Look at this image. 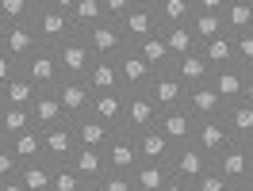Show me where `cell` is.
Returning a JSON list of instances; mask_svg holds the SVG:
<instances>
[{
	"mask_svg": "<svg viewBox=\"0 0 253 191\" xmlns=\"http://www.w3.org/2000/svg\"><path fill=\"white\" fill-rule=\"evenodd\" d=\"M31 27L39 34V46H46V50H58L62 42H69L77 34V27L69 23V16L58 8V0H42V8L35 12Z\"/></svg>",
	"mask_w": 253,
	"mask_h": 191,
	"instance_id": "obj_1",
	"label": "cell"
},
{
	"mask_svg": "<svg viewBox=\"0 0 253 191\" xmlns=\"http://www.w3.org/2000/svg\"><path fill=\"white\" fill-rule=\"evenodd\" d=\"M119 31H123L126 46H142L146 38H158L161 34V19H158V12L150 8V0H138V4L119 19Z\"/></svg>",
	"mask_w": 253,
	"mask_h": 191,
	"instance_id": "obj_2",
	"label": "cell"
},
{
	"mask_svg": "<svg viewBox=\"0 0 253 191\" xmlns=\"http://www.w3.org/2000/svg\"><path fill=\"white\" fill-rule=\"evenodd\" d=\"M54 54H58V73H62V80H84L88 77V69H92V50L84 42V34H73V38L62 42Z\"/></svg>",
	"mask_w": 253,
	"mask_h": 191,
	"instance_id": "obj_3",
	"label": "cell"
},
{
	"mask_svg": "<svg viewBox=\"0 0 253 191\" xmlns=\"http://www.w3.org/2000/svg\"><path fill=\"white\" fill-rule=\"evenodd\" d=\"M215 168H219V176H226V184H230V188H246V184H250V176H253L250 145L230 142L219 157H215Z\"/></svg>",
	"mask_w": 253,
	"mask_h": 191,
	"instance_id": "obj_4",
	"label": "cell"
},
{
	"mask_svg": "<svg viewBox=\"0 0 253 191\" xmlns=\"http://www.w3.org/2000/svg\"><path fill=\"white\" fill-rule=\"evenodd\" d=\"M19 73L31 80L39 92H54V84L62 80V73H58V54H54V50H46V46L35 50L31 58L19 65Z\"/></svg>",
	"mask_w": 253,
	"mask_h": 191,
	"instance_id": "obj_5",
	"label": "cell"
},
{
	"mask_svg": "<svg viewBox=\"0 0 253 191\" xmlns=\"http://www.w3.org/2000/svg\"><path fill=\"white\" fill-rule=\"evenodd\" d=\"M211 164H215V160L207 157V153H200L192 142H184V145H176V149H173V157H169V172H173V180L196 184L204 172H211Z\"/></svg>",
	"mask_w": 253,
	"mask_h": 191,
	"instance_id": "obj_6",
	"label": "cell"
},
{
	"mask_svg": "<svg viewBox=\"0 0 253 191\" xmlns=\"http://www.w3.org/2000/svg\"><path fill=\"white\" fill-rule=\"evenodd\" d=\"M158 127V107H154V99L146 92H134V96H126V103H123V134H146V130H154Z\"/></svg>",
	"mask_w": 253,
	"mask_h": 191,
	"instance_id": "obj_7",
	"label": "cell"
},
{
	"mask_svg": "<svg viewBox=\"0 0 253 191\" xmlns=\"http://www.w3.org/2000/svg\"><path fill=\"white\" fill-rule=\"evenodd\" d=\"M115 65H119V88H123V96H134V92H146V84H150V65L142 62V54L134 46H126L119 58H115Z\"/></svg>",
	"mask_w": 253,
	"mask_h": 191,
	"instance_id": "obj_8",
	"label": "cell"
},
{
	"mask_svg": "<svg viewBox=\"0 0 253 191\" xmlns=\"http://www.w3.org/2000/svg\"><path fill=\"white\" fill-rule=\"evenodd\" d=\"M184 84H180V77H176L173 69L169 73H154L150 77V84H146V96L154 99V107L158 111H173V107H184Z\"/></svg>",
	"mask_w": 253,
	"mask_h": 191,
	"instance_id": "obj_9",
	"label": "cell"
},
{
	"mask_svg": "<svg viewBox=\"0 0 253 191\" xmlns=\"http://www.w3.org/2000/svg\"><path fill=\"white\" fill-rule=\"evenodd\" d=\"M104 164H108V172H134L142 157H138V142H134V134H123V130H115V138L108 142L104 149Z\"/></svg>",
	"mask_w": 253,
	"mask_h": 191,
	"instance_id": "obj_10",
	"label": "cell"
},
{
	"mask_svg": "<svg viewBox=\"0 0 253 191\" xmlns=\"http://www.w3.org/2000/svg\"><path fill=\"white\" fill-rule=\"evenodd\" d=\"M42 134V160L50 164H69L77 153V138H73V123H62L54 130H39Z\"/></svg>",
	"mask_w": 253,
	"mask_h": 191,
	"instance_id": "obj_11",
	"label": "cell"
},
{
	"mask_svg": "<svg viewBox=\"0 0 253 191\" xmlns=\"http://www.w3.org/2000/svg\"><path fill=\"white\" fill-rule=\"evenodd\" d=\"M230 142H234V138H230V130H226V123H222V115H219V119H200V123H196L192 145H196L200 153H207L211 160L219 157V153H222Z\"/></svg>",
	"mask_w": 253,
	"mask_h": 191,
	"instance_id": "obj_12",
	"label": "cell"
},
{
	"mask_svg": "<svg viewBox=\"0 0 253 191\" xmlns=\"http://www.w3.org/2000/svg\"><path fill=\"white\" fill-rule=\"evenodd\" d=\"M84 42H88V50H92V58H119L126 50L123 42V31H119V23H96V27H88L84 31Z\"/></svg>",
	"mask_w": 253,
	"mask_h": 191,
	"instance_id": "obj_13",
	"label": "cell"
},
{
	"mask_svg": "<svg viewBox=\"0 0 253 191\" xmlns=\"http://www.w3.org/2000/svg\"><path fill=\"white\" fill-rule=\"evenodd\" d=\"M0 50L12 58L16 65H23L39 50V34H35L31 23H16V27H4V38H0Z\"/></svg>",
	"mask_w": 253,
	"mask_h": 191,
	"instance_id": "obj_14",
	"label": "cell"
},
{
	"mask_svg": "<svg viewBox=\"0 0 253 191\" xmlns=\"http://www.w3.org/2000/svg\"><path fill=\"white\" fill-rule=\"evenodd\" d=\"M54 96H58V103H62V111H65L69 123L81 119V115H88L92 92H88V84H84V80H58V84H54Z\"/></svg>",
	"mask_w": 253,
	"mask_h": 191,
	"instance_id": "obj_15",
	"label": "cell"
},
{
	"mask_svg": "<svg viewBox=\"0 0 253 191\" xmlns=\"http://www.w3.org/2000/svg\"><path fill=\"white\" fill-rule=\"evenodd\" d=\"M158 134H165L173 145H184L192 142V134H196V119L188 115V107H173V111H158Z\"/></svg>",
	"mask_w": 253,
	"mask_h": 191,
	"instance_id": "obj_16",
	"label": "cell"
},
{
	"mask_svg": "<svg viewBox=\"0 0 253 191\" xmlns=\"http://www.w3.org/2000/svg\"><path fill=\"white\" fill-rule=\"evenodd\" d=\"M211 88H215V96H219V103H222V111H226V107L242 103L246 73H242L238 65H230V69H215V73H211Z\"/></svg>",
	"mask_w": 253,
	"mask_h": 191,
	"instance_id": "obj_17",
	"label": "cell"
},
{
	"mask_svg": "<svg viewBox=\"0 0 253 191\" xmlns=\"http://www.w3.org/2000/svg\"><path fill=\"white\" fill-rule=\"evenodd\" d=\"M73 138H77V149H108L115 130L104 127L92 115H81V119H73Z\"/></svg>",
	"mask_w": 253,
	"mask_h": 191,
	"instance_id": "obj_18",
	"label": "cell"
},
{
	"mask_svg": "<svg viewBox=\"0 0 253 191\" xmlns=\"http://www.w3.org/2000/svg\"><path fill=\"white\" fill-rule=\"evenodd\" d=\"M58 8L69 16V23L77 27V34H84L96 23H104V4L100 0H58Z\"/></svg>",
	"mask_w": 253,
	"mask_h": 191,
	"instance_id": "obj_19",
	"label": "cell"
},
{
	"mask_svg": "<svg viewBox=\"0 0 253 191\" xmlns=\"http://www.w3.org/2000/svg\"><path fill=\"white\" fill-rule=\"evenodd\" d=\"M184 107H188V115L196 123H200V119H219L222 115V103H219V96H215V88H211V80L184 92Z\"/></svg>",
	"mask_w": 253,
	"mask_h": 191,
	"instance_id": "obj_20",
	"label": "cell"
},
{
	"mask_svg": "<svg viewBox=\"0 0 253 191\" xmlns=\"http://www.w3.org/2000/svg\"><path fill=\"white\" fill-rule=\"evenodd\" d=\"M84 84H88V92H92V96L123 92V88H119V65H115V58H92V69H88Z\"/></svg>",
	"mask_w": 253,
	"mask_h": 191,
	"instance_id": "obj_21",
	"label": "cell"
},
{
	"mask_svg": "<svg viewBox=\"0 0 253 191\" xmlns=\"http://www.w3.org/2000/svg\"><path fill=\"white\" fill-rule=\"evenodd\" d=\"M27 111H31V127L35 130H54V127H62V123H69L54 92H39V99H35Z\"/></svg>",
	"mask_w": 253,
	"mask_h": 191,
	"instance_id": "obj_22",
	"label": "cell"
},
{
	"mask_svg": "<svg viewBox=\"0 0 253 191\" xmlns=\"http://www.w3.org/2000/svg\"><path fill=\"white\" fill-rule=\"evenodd\" d=\"M123 103H126V96H123V92L92 96V103H88V115H92V119H100L104 127L119 130V127H123Z\"/></svg>",
	"mask_w": 253,
	"mask_h": 191,
	"instance_id": "obj_23",
	"label": "cell"
},
{
	"mask_svg": "<svg viewBox=\"0 0 253 191\" xmlns=\"http://www.w3.org/2000/svg\"><path fill=\"white\" fill-rule=\"evenodd\" d=\"M134 142H138L142 164H169V157H173V149H176V145L169 142L165 134H158V130H146V134H138Z\"/></svg>",
	"mask_w": 253,
	"mask_h": 191,
	"instance_id": "obj_24",
	"label": "cell"
},
{
	"mask_svg": "<svg viewBox=\"0 0 253 191\" xmlns=\"http://www.w3.org/2000/svg\"><path fill=\"white\" fill-rule=\"evenodd\" d=\"M173 73L180 77V84H184V88H200V84H207V80H211V65H207L204 54L196 50V54L176 58V62H173Z\"/></svg>",
	"mask_w": 253,
	"mask_h": 191,
	"instance_id": "obj_25",
	"label": "cell"
},
{
	"mask_svg": "<svg viewBox=\"0 0 253 191\" xmlns=\"http://www.w3.org/2000/svg\"><path fill=\"white\" fill-rule=\"evenodd\" d=\"M222 123H226V130H230L234 142H242V145L253 142V107H250V103L226 107V111H222Z\"/></svg>",
	"mask_w": 253,
	"mask_h": 191,
	"instance_id": "obj_26",
	"label": "cell"
},
{
	"mask_svg": "<svg viewBox=\"0 0 253 191\" xmlns=\"http://www.w3.org/2000/svg\"><path fill=\"white\" fill-rule=\"evenodd\" d=\"M222 31L230 34V38L253 31V8H250V0H226V8H222Z\"/></svg>",
	"mask_w": 253,
	"mask_h": 191,
	"instance_id": "obj_27",
	"label": "cell"
},
{
	"mask_svg": "<svg viewBox=\"0 0 253 191\" xmlns=\"http://www.w3.org/2000/svg\"><path fill=\"white\" fill-rule=\"evenodd\" d=\"M35 99H39V88H35L23 73H16V77L0 88V103H4V107H31Z\"/></svg>",
	"mask_w": 253,
	"mask_h": 191,
	"instance_id": "obj_28",
	"label": "cell"
},
{
	"mask_svg": "<svg viewBox=\"0 0 253 191\" xmlns=\"http://www.w3.org/2000/svg\"><path fill=\"white\" fill-rule=\"evenodd\" d=\"M69 168H73L84 184H96L100 176L108 172V164H104V149H77L73 160H69Z\"/></svg>",
	"mask_w": 253,
	"mask_h": 191,
	"instance_id": "obj_29",
	"label": "cell"
},
{
	"mask_svg": "<svg viewBox=\"0 0 253 191\" xmlns=\"http://www.w3.org/2000/svg\"><path fill=\"white\" fill-rule=\"evenodd\" d=\"M150 8L158 12L161 19V27H188V19H192V0H150Z\"/></svg>",
	"mask_w": 253,
	"mask_h": 191,
	"instance_id": "obj_30",
	"label": "cell"
},
{
	"mask_svg": "<svg viewBox=\"0 0 253 191\" xmlns=\"http://www.w3.org/2000/svg\"><path fill=\"white\" fill-rule=\"evenodd\" d=\"M169 180H173L169 164H138V168L130 172L134 191H165V184H169Z\"/></svg>",
	"mask_w": 253,
	"mask_h": 191,
	"instance_id": "obj_31",
	"label": "cell"
},
{
	"mask_svg": "<svg viewBox=\"0 0 253 191\" xmlns=\"http://www.w3.org/2000/svg\"><path fill=\"white\" fill-rule=\"evenodd\" d=\"M39 8H42V0H0V23H4V27L31 23Z\"/></svg>",
	"mask_w": 253,
	"mask_h": 191,
	"instance_id": "obj_32",
	"label": "cell"
},
{
	"mask_svg": "<svg viewBox=\"0 0 253 191\" xmlns=\"http://www.w3.org/2000/svg\"><path fill=\"white\" fill-rule=\"evenodd\" d=\"M200 54H204V62L211 65V73H215V69H230V65H234V38L222 34L215 42H204Z\"/></svg>",
	"mask_w": 253,
	"mask_h": 191,
	"instance_id": "obj_33",
	"label": "cell"
},
{
	"mask_svg": "<svg viewBox=\"0 0 253 191\" xmlns=\"http://www.w3.org/2000/svg\"><path fill=\"white\" fill-rule=\"evenodd\" d=\"M19 184H23L27 191H50L54 188V164H50V160L23 164V168H19Z\"/></svg>",
	"mask_w": 253,
	"mask_h": 191,
	"instance_id": "obj_34",
	"label": "cell"
},
{
	"mask_svg": "<svg viewBox=\"0 0 253 191\" xmlns=\"http://www.w3.org/2000/svg\"><path fill=\"white\" fill-rule=\"evenodd\" d=\"M138 54H142V62L150 65V73H169L173 69V54H169V46L161 42V34L158 38H146L142 46H134Z\"/></svg>",
	"mask_w": 253,
	"mask_h": 191,
	"instance_id": "obj_35",
	"label": "cell"
},
{
	"mask_svg": "<svg viewBox=\"0 0 253 191\" xmlns=\"http://www.w3.org/2000/svg\"><path fill=\"white\" fill-rule=\"evenodd\" d=\"M161 42L169 46V54L176 58H184V54H196L200 50V42H196V34L188 31V27H161Z\"/></svg>",
	"mask_w": 253,
	"mask_h": 191,
	"instance_id": "obj_36",
	"label": "cell"
},
{
	"mask_svg": "<svg viewBox=\"0 0 253 191\" xmlns=\"http://www.w3.org/2000/svg\"><path fill=\"white\" fill-rule=\"evenodd\" d=\"M8 149L16 153L19 164H35V160H42V134H39V130H27V134L12 138Z\"/></svg>",
	"mask_w": 253,
	"mask_h": 191,
	"instance_id": "obj_37",
	"label": "cell"
},
{
	"mask_svg": "<svg viewBox=\"0 0 253 191\" xmlns=\"http://www.w3.org/2000/svg\"><path fill=\"white\" fill-rule=\"evenodd\" d=\"M0 130H4V138L12 142V138H19V134H27L31 127V111L27 107H0Z\"/></svg>",
	"mask_w": 253,
	"mask_h": 191,
	"instance_id": "obj_38",
	"label": "cell"
},
{
	"mask_svg": "<svg viewBox=\"0 0 253 191\" xmlns=\"http://www.w3.org/2000/svg\"><path fill=\"white\" fill-rule=\"evenodd\" d=\"M188 31L196 34V42L204 46V42H215V38H222V16H200V12H192L188 19Z\"/></svg>",
	"mask_w": 253,
	"mask_h": 191,
	"instance_id": "obj_39",
	"label": "cell"
},
{
	"mask_svg": "<svg viewBox=\"0 0 253 191\" xmlns=\"http://www.w3.org/2000/svg\"><path fill=\"white\" fill-rule=\"evenodd\" d=\"M234 65L242 73H253V31H246V34L234 38Z\"/></svg>",
	"mask_w": 253,
	"mask_h": 191,
	"instance_id": "obj_40",
	"label": "cell"
},
{
	"mask_svg": "<svg viewBox=\"0 0 253 191\" xmlns=\"http://www.w3.org/2000/svg\"><path fill=\"white\" fill-rule=\"evenodd\" d=\"M81 184H84V180H81L69 164H54V188L50 191H81Z\"/></svg>",
	"mask_w": 253,
	"mask_h": 191,
	"instance_id": "obj_41",
	"label": "cell"
},
{
	"mask_svg": "<svg viewBox=\"0 0 253 191\" xmlns=\"http://www.w3.org/2000/svg\"><path fill=\"white\" fill-rule=\"evenodd\" d=\"M192 191H230V184H226V176H219V168L211 164V172H204L196 184H192Z\"/></svg>",
	"mask_w": 253,
	"mask_h": 191,
	"instance_id": "obj_42",
	"label": "cell"
},
{
	"mask_svg": "<svg viewBox=\"0 0 253 191\" xmlns=\"http://www.w3.org/2000/svg\"><path fill=\"white\" fill-rule=\"evenodd\" d=\"M19 168H23V164L16 160V153H12L8 145H0V184H4V180H16Z\"/></svg>",
	"mask_w": 253,
	"mask_h": 191,
	"instance_id": "obj_43",
	"label": "cell"
},
{
	"mask_svg": "<svg viewBox=\"0 0 253 191\" xmlns=\"http://www.w3.org/2000/svg\"><path fill=\"white\" fill-rule=\"evenodd\" d=\"M100 4H104V19H108V23H119L138 0H100Z\"/></svg>",
	"mask_w": 253,
	"mask_h": 191,
	"instance_id": "obj_44",
	"label": "cell"
},
{
	"mask_svg": "<svg viewBox=\"0 0 253 191\" xmlns=\"http://www.w3.org/2000/svg\"><path fill=\"white\" fill-rule=\"evenodd\" d=\"M100 191H134L126 172H104L100 176Z\"/></svg>",
	"mask_w": 253,
	"mask_h": 191,
	"instance_id": "obj_45",
	"label": "cell"
},
{
	"mask_svg": "<svg viewBox=\"0 0 253 191\" xmlns=\"http://www.w3.org/2000/svg\"><path fill=\"white\" fill-rule=\"evenodd\" d=\"M16 73H19V65L12 62V58H8L4 50H0V88H4V84H8L12 77H16Z\"/></svg>",
	"mask_w": 253,
	"mask_h": 191,
	"instance_id": "obj_46",
	"label": "cell"
},
{
	"mask_svg": "<svg viewBox=\"0 0 253 191\" xmlns=\"http://www.w3.org/2000/svg\"><path fill=\"white\" fill-rule=\"evenodd\" d=\"M242 103L253 107V73H246V88H242Z\"/></svg>",
	"mask_w": 253,
	"mask_h": 191,
	"instance_id": "obj_47",
	"label": "cell"
},
{
	"mask_svg": "<svg viewBox=\"0 0 253 191\" xmlns=\"http://www.w3.org/2000/svg\"><path fill=\"white\" fill-rule=\"evenodd\" d=\"M0 191H27V188L19 184V176H16V180H4V184H0Z\"/></svg>",
	"mask_w": 253,
	"mask_h": 191,
	"instance_id": "obj_48",
	"label": "cell"
},
{
	"mask_svg": "<svg viewBox=\"0 0 253 191\" xmlns=\"http://www.w3.org/2000/svg\"><path fill=\"white\" fill-rule=\"evenodd\" d=\"M165 191H192V184H184V180H169Z\"/></svg>",
	"mask_w": 253,
	"mask_h": 191,
	"instance_id": "obj_49",
	"label": "cell"
},
{
	"mask_svg": "<svg viewBox=\"0 0 253 191\" xmlns=\"http://www.w3.org/2000/svg\"><path fill=\"white\" fill-rule=\"evenodd\" d=\"M81 191H100V180L96 184H81Z\"/></svg>",
	"mask_w": 253,
	"mask_h": 191,
	"instance_id": "obj_50",
	"label": "cell"
},
{
	"mask_svg": "<svg viewBox=\"0 0 253 191\" xmlns=\"http://www.w3.org/2000/svg\"><path fill=\"white\" fill-rule=\"evenodd\" d=\"M0 145H8V138H4V130H0Z\"/></svg>",
	"mask_w": 253,
	"mask_h": 191,
	"instance_id": "obj_51",
	"label": "cell"
},
{
	"mask_svg": "<svg viewBox=\"0 0 253 191\" xmlns=\"http://www.w3.org/2000/svg\"><path fill=\"white\" fill-rule=\"evenodd\" d=\"M246 191H253V176H250V184H246Z\"/></svg>",
	"mask_w": 253,
	"mask_h": 191,
	"instance_id": "obj_52",
	"label": "cell"
},
{
	"mask_svg": "<svg viewBox=\"0 0 253 191\" xmlns=\"http://www.w3.org/2000/svg\"><path fill=\"white\" fill-rule=\"evenodd\" d=\"M250 160H253V142H250Z\"/></svg>",
	"mask_w": 253,
	"mask_h": 191,
	"instance_id": "obj_53",
	"label": "cell"
},
{
	"mask_svg": "<svg viewBox=\"0 0 253 191\" xmlns=\"http://www.w3.org/2000/svg\"><path fill=\"white\" fill-rule=\"evenodd\" d=\"M0 38H4V23H0Z\"/></svg>",
	"mask_w": 253,
	"mask_h": 191,
	"instance_id": "obj_54",
	"label": "cell"
},
{
	"mask_svg": "<svg viewBox=\"0 0 253 191\" xmlns=\"http://www.w3.org/2000/svg\"><path fill=\"white\" fill-rule=\"evenodd\" d=\"M230 191H246V188H230Z\"/></svg>",
	"mask_w": 253,
	"mask_h": 191,
	"instance_id": "obj_55",
	"label": "cell"
},
{
	"mask_svg": "<svg viewBox=\"0 0 253 191\" xmlns=\"http://www.w3.org/2000/svg\"><path fill=\"white\" fill-rule=\"evenodd\" d=\"M250 8H253V0H250Z\"/></svg>",
	"mask_w": 253,
	"mask_h": 191,
	"instance_id": "obj_56",
	"label": "cell"
},
{
	"mask_svg": "<svg viewBox=\"0 0 253 191\" xmlns=\"http://www.w3.org/2000/svg\"><path fill=\"white\" fill-rule=\"evenodd\" d=\"M0 107H4V103H0Z\"/></svg>",
	"mask_w": 253,
	"mask_h": 191,
	"instance_id": "obj_57",
	"label": "cell"
}]
</instances>
